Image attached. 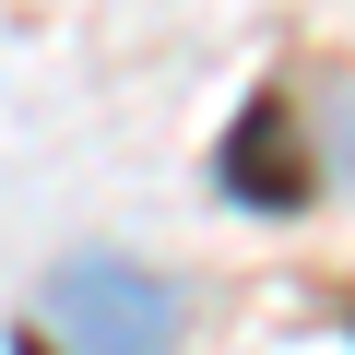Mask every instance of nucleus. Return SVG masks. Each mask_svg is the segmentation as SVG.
Here are the masks:
<instances>
[{
	"label": "nucleus",
	"instance_id": "f257e3e1",
	"mask_svg": "<svg viewBox=\"0 0 355 355\" xmlns=\"http://www.w3.org/2000/svg\"><path fill=\"white\" fill-rule=\"evenodd\" d=\"M48 320L71 331V355H178V296L142 261H71L48 284Z\"/></svg>",
	"mask_w": 355,
	"mask_h": 355
},
{
	"label": "nucleus",
	"instance_id": "f03ea898",
	"mask_svg": "<svg viewBox=\"0 0 355 355\" xmlns=\"http://www.w3.org/2000/svg\"><path fill=\"white\" fill-rule=\"evenodd\" d=\"M214 178H225L237 202H261V214H296V202L320 190L308 107H284V95H249V107H237V130H225V154H214Z\"/></svg>",
	"mask_w": 355,
	"mask_h": 355
},
{
	"label": "nucleus",
	"instance_id": "7ed1b4c3",
	"mask_svg": "<svg viewBox=\"0 0 355 355\" xmlns=\"http://www.w3.org/2000/svg\"><path fill=\"white\" fill-rule=\"evenodd\" d=\"M12 355H48V343H12Z\"/></svg>",
	"mask_w": 355,
	"mask_h": 355
}]
</instances>
